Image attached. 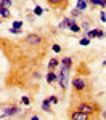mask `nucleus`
<instances>
[{"label":"nucleus","mask_w":106,"mask_h":120,"mask_svg":"<svg viewBox=\"0 0 106 120\" xmlns=\"http://www.w3.org/2000/svg\"><path fill=\"white\" fill-rule=\"evenodd\" d=\"M76 109H77V111L85 112V114H88L92 119L98 117V112H100L98 104H95V102H90V101H80V102L76 106Z\"/></svg>","instance_id":"1"},{"label":"nucleus","mask_w":106,"mask_h":120,"mask_svg":"<svg viewBox=\"0 0 106 120\" xmlns=\"http://www.w3.org/2000/svg\"><path fill=\"white\" fill-rule=\"evenodd\" d=\"M88 88V82H87L84 77H76L72 79V90H74V96L76 94H82Z\"/></svg>","instance_id":"2"},{"label":"nucleus","mask_w":106,"mask_h":120,"mask_svg":"<svg viewBox=\"0 0 106 120\" xmlns=\"http://www.w3.org/2000/svg\"><path fill=\"white\" fill-rule=\"evenodd\" d=\"M19 114H21V107H19L18 104H3L2 106V117L5 119V117H18Z\"/></svg>","instance_id":"3"},{"label":"nucleus","mask_w":106,"mask_h":120,"mask_svg":"<svg viewBox=\"0 0 106 120\" xmlns=\"http://www.w3.org/2000/svg\"><path fill=\"white\" fill-rule=\"evenodd\" d=\"M69 74H71V69H66V67H61V72L58 74V85L63 91H66L67 83H69Z\"/></svg>","instance_id":"4"},{"label":"nucleus","mask_w":106,"mask_h":120,"mask_svg":"<svg viewBox=\"0 0 106 120\" xmlns=\"http://www.w3.org/2000/svg\"><path fill=\"white\" fill-rule=\"evenodd\" d=\"M24 42H26L29 46H39L42 42H43V37H42L40 34L32 32V34H27V35L24 37Z\"/></svg>","instance_id":"5"},{"label":"nucleus","mask_w":106,"mask_h":120,"mask_svg":"<svg viewBox=\"0 0 106 120\" xmlns=\"http://www.w3.org/2000/svg\"><path fill=\"white\" fill-rule=\"evenodd\" d=\"M47 3L51 7L53 10H58V11H64L69 5V0H47Z\"/></svg>","instance_id":"6"},{"label":"nucleus","mask_w":106,"mask_h":120,"mask_svg":"<svg viewBox=\"0 0 106 120\" xmlns=\"http://www.w3.org/2000/svg\"><path fill=\"white\" fill-rule=\"evenodd\" d=\"M69 119H72V120H88V119H92L88 114H85V112H82V111H72L71 114H69Z\"/></svg>","instance_id":"7"},{"label":"nucleus","mask_w":106,"mask_h":120,"mask_svg":"<svg viewBox=\"0 0 106 120\" xmlns=\"http://www.w3.org/2000/svg\"><path fill=\"white\" fill-rule=\"evenodd\" d=\"M51 99L50 98H45L43 101H42V111L43 112H51Z\"/></svg>","instance_id":"8"},{"label":"nucleus","mask_w":106,"mask_h":120,"mask_svg":"<svg viewBox=\"0 0 106 120\" xmlns=\"http://www.w3.org/2000/svg\"><path fill=\"white\" fill-rule=\"evenodd\" d=\"M72 21H74V18H63V21L58 24V29H69Z\"/></svg>","instance_id":"9"},{"label":"nucleus","mask_w":106,"mask_h":120,"mask_svg":"<svg viewBox=\"0 0 106 120\" xmlns=\"http://www.w3.org/2000/svg\"><path fill=\"white\" fill-rule=\"evenodd\" d=\"M45 79H47V82L50 83V85H51V83H55V82H58V75L55 74V71H48Z\"/></svg>","instance_id":"10"},{"label":"nucleus","mask_w":106,"mask_h":120,"mask_svg":"<svg viewBox=\"0 0 106 120\" xmlns=\"http://www.w3.org/2000/svg\"><path fill=\"white\" fill-rule=\"evenodd\" d=\"M61 67H66V69H72V58H69V56L63 58V59H61Z\"/></svg>","instance_id":"11"},{"label":"nucleus","mask_w":106,"mask_h":120,"mask_svg":"<svg viewBox=\"0 0 106 120\" xmlns=\"http://www.w3.org/2000/svg\"><path fill=\"white\" fill-rule=\"evenodd\" d=\"M58 64H59V59H58V58H51V59L48 61V71H55L58 67Z\"/></svg>","instance_id":"12"},{"label":"nucleus","mask_w":106,"mask_h":120,"mask_svg":"<svg viewBox=\"0 0 106 120\" xmlns=\"http://www.w3.org/2000/svg\"><path fill=\"white\" fill-rule=\"evenodd\" d=\"M0 16H2V19H8L11 16L8 7H0Z\"/></svg>","instance_id":"13"},{"label":"nucleus","mask_w":106,"mask_h":120,"mask_svg":"<svg viewBox=\"0 0 106 120\" xmlns=\"http://www.w3.org/2000/svg\"><path fill=\"white\" fill-rule=\"evenodd\" d=\"M88 5H90V3H88V0H79V2L76 3V8H79V10H82V11H84V10L88 8Z\"/></svg>","instance_id":"14"},{"label":"nucleus","mask_w":106,"mask_h":120,"mask_svg":"<svg viewBox=\"0 0 106 120\" xmlns=\"http://www.w3.org/2000/svg\"><path fill=\"white\" fill-rule=\"evenodd\" d=\"M98 34H100V29H90L88 32H85V35H87V37H90V38L98 37Z\"/></svg>","instance_id":"15"},{"label":"nucleus","mask_w":106,"mask_h":120,"mask_svg":"<svg viewBox=\"0 0 106 120\" xmlns=\"http://www.w3.org/2000/svg\"><path fill=\"white\" fill-rule=\"evenodd\" d=\"M69 29H71V30H72L74 34H77V32H80L82 26H79V24H77L76 21H72V22H71V26H69Z\"/></svg>","instance_id":"16"},{"label":"nucleus","mask_w":106,"mask_h":120,"mask_svg":"<svg viewBox=\"0 0 106 120\" xmlns=\"http://www.w3.org/2000/svg\"><path fill=\"white\" fill-rule=\"evenodd\" d=\"M80 26H82V29H84L85 32H88V30H90V26H92V21H90V19H85Z\"/></svg>","instance_id":"17"},{"label":"nucleus","mask_w":106,"mask_h":120,"mask_svg":"<svg viewBox=\"0 0 106 120\" xmlns=\"http://www.w3.org/2000/svg\"><path fill=\"white\" fill-rule=\"evenodd\" d=\"M90 40H92V38L85 35L84 38H80V40H79V45H82V46H88V45H90Z\"/></svg>","instance_id":"18"},{"label":"nucleus","mask_w":106,"mask_h":120,"mask_svg":"<svg viewBox=\"0 0 106 120\" xmlns=\"http://www.w3.org/2000/svg\"><path fill=\"white\" fill-rule=\"evenodd\" d=\"M80 15H82V10H79V8H74L71 11V18H79Z\"/></svg>","instance_id":"19"},{"label":"nucleus","mask_w":106,"mask_h":120,"mask_svg":"<svg viewBox=\"0 0 106 120\" xmlns=\"http://www.w3.org/2000/svg\"><path fill=\"white\" fill-rule=\"evenodd\" d=\"M34 15H35V16H42V15H43V8H40V7H35V8H34Z\"/></svg>","instance_id":"20"},{"label":"nucleus","mask_w":106,"mask_h":120,"mask_svg":"<svg viewBox=\"0 0 106 120\" xmlns=\"http://www.w3.org/2000/svg\"><path fill=\"white\" fill-rule=\"evenodd\" d=\"M88 3L92 7H101V0H88Z\"/></svg>","instance_id":"21"},{"label":"nucleus","mask_w":106,"mask_h":120,"mask_svg":"<svg viewBox=\"0 0 106 120\" xmlns=\"http://www.w3.org/2000/svg\"><path fill=\"white\" fill-rule=\"evenodd\" d=\"M11 0H0V7H11Z\"/></svg>","instance_id":"22"},{"label":"nucleus","mask_w":106,"mask_h":120,"mask_svg":"<svg viewBox=\"0 0 106 120\" xmlns=\"http://www.w3.org/2000/svg\"><path fill=\"white\" fill-rule=\"evenodd\" d=\"M21 104H24V106H29V104H31V99H29L27 96H23V98H21Z\"/></svg>","instance_id":"23"},{"label":"nucleus","mask_w":106,"mask_h":120,"mask_svg":"<svg viewBox=\"0 0 106 120\" xmlns=\"http://www.w3.org/2000/svg\"><path fill=\"white\" fill-rule=\"evenodd\" d=\"M21 32H23V30L18 29V27H13V26L10 27V34H21Z\"/></svg>","instance_id":"24"},{"label":"nucleus","mask_w":106,"mask_h":120,"mask_svg":"<svg viewBox=\"0 0 106 120\" xmlns=\"http://www.w3.org/2000/svg\"><path fill=\"white\" fill-rule=\"evenodd\" d=\"M51 50H53L55 53H61V46L58 45V43H55V45H51Z\"/></svg>","instance_id":"25"},{"label":"nucleus","mask_w":106,"mask_h":120,"mask_svg":"<svg viewBox=\"0 0 106 120\" xmlns=\"http://www.w3.org/2000/svg\"><path fill=\"white\" fill-rule=\"evenodd\" d=\"M13 27H18V29H21L23 27V21H13V24H11Z\"/></svg>","instance_id":"26"},{"label":"nucleus","mask_w":106,"mask_h":120,"mask_svg":"<svg viewBox=\"0 0 106 120\" xmlns=\"http://www.w3.org/2000/svg\"><path fill=\"white\" fill-rule=\"evenodd\" d=\"M105 35H106V32L103 30V29H100V34H98V37H96V38H105Z\"/></svg>","instance_id":"27"},{"label":"nucleus","mask_w":106,"mask_h":120,"mask_svg":"<svg viewBox=\"0 0 106 120\" xmlns=\"http://www.w3.org/2000/svg\"><path fill=\"white\" fill-rule=\"evenodd\" d=\"M100 19H101V22H105V21H106V13H105V11L100 13Z\"/></svg>","instance_id":"28"},{"label":"nucleus","mask_w":106,"mask_h":120,"mask_svg":"<svg viewBox=\"0 0 106 120\" xmlns=\"http://www.w3.org/2000/svg\"><path fill=\"white\" fill-rule=\"evenodd\" d=\"M50 99H51L53 104H56V102H58V96H50Z\"/></svg>","instance_id":"29"},{"label":"nucleus","mask_w":106,"mask_h":120,"mask_svg":"<svg viewBox=\"0 0 106 120\" xmlns=\"http://www.w3.org/2000/svg\"><path fill=\"white\" fill-rule=\"evenodd\" d=\"M31 120H39V115H31Z\"/></svg>","instance_id":"30"},{"label":"nucleus","mask_w":106,"mask_h":120,"mask_svg":"<svg viewBox=\"0 0 106 120\" xmlns=\"http://www.w3.org/2000/svg\"><path fill=\"white\" fill-rule=\"evenodd\" d=\"M101 117H103V119H106V111H103V114H101Z\"/></svg>","instance_id":"31"},{"label":"nucleus","mask_w":106,"mask_h":120,"mask_svg":"<svg viewBox=\"0 0 106 120\" xmlns=\"http://www.w3.org/2000/svg\"><path fill=\"white\" fill-rule=\"evenodd\" d=\"M103 66H106V61H103Z\"/></svg>","instance_id":"32"}]
</instances>
